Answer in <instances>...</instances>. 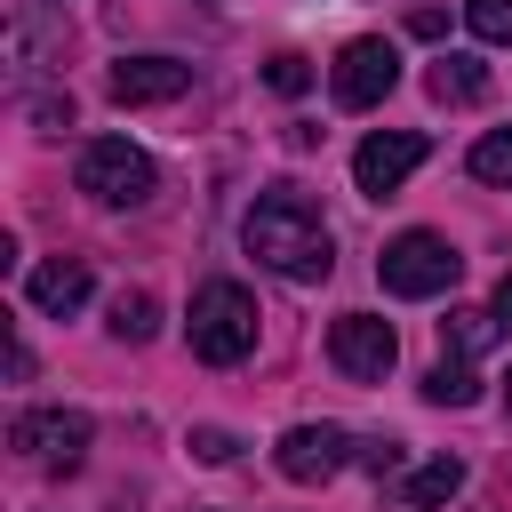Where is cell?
<instances>
[{
    "label": "cell",
    "instance_id": "cell-11",
    "mask_svg": "<svg viewBox=\"0 0 512 512\" xmlns=\"http://www.w3.org/2000/svg\"><path fill=\"white\" fill-rule=\"evenodd\" d=\"M88 288H96V272H88V256H48L32 280H24V296H32V312H80L88 304Z\"/></svg>",
    "mask_w": 512,
    "mask_h": 512
},
{
    "label": "cell",
    "instance_id": "cell-20",
    "mask_svg": "<svg viewBox=\"0 0 512 512\" xmlns=\"http://www.w3.org/2000/svg\"><path fill=\"white\" fill-rule=\"evenodd\" d=\"M232 448H240V440H232V432H216V424H200V432H192V456H200V464H232Z\"/></svg>",
    "mask_w": 512,
    "mask_h": 512
},
{
    "label": "cell",
    "instance_id": "cell-23",
    "mask_svg": "<svg viewBox=\"0 0 512 512\" xmlns=\"http://www.w3.org/2000/svg\"><path fill=\"white\" fill-rule=\"evenodd\" d=\"M32 120H40V128H56V120H72V96H40V104H32Z\"/></svg>",
    "mask_w": 512,
    "mask_h": 512
},
{
    "label": "cell",
    "instance_id": "cell-2",
    "mask_svg": "<svg viewBox=\"0 0 512 512\" xmlns=\"http://www.w3.org/2000/svg\"><path fill=\"white\" fill-rule=\"evenodd\" d=\"M184 336H192V352H200L208 368H232V360H248V352H256V296H248L240 280H208V288L192 296V320H184Z\"/></svg>",
    "mask_w": 512,
    "mask_h": 512
},
{
    "label": "cell",
    "instance_id": "cell-8",
    "mask_svg": "<svg viewBox=\"0 0 512 512\" xmlns=\"http://www.w3.org/2000/svg\"><path fill=\"white\" fill-rule=\"evenodd\" d=\"M424 152H432V144H424L416 128H376V136L352 152V184H360L368 200H384V192H400V184L424 168Z\"/></svg>",
    "mask_w": 512,
    "mask_h": 512
},
{
    "label": "cell",
    "instance_id": "cell-6",
    "mask_svg": "<svg viewBox=\"0 0 512 512\" xmlns=\"http://www.w3.org/2000/svg\"><path fill=\"white\" fill-rule=\"evenodd\" d=\"M88 416L80 408H24L16 424H8V448L16 456H32V464H48V472H72L80 456H88Z\"/></svg>",
    "mask_w": 512,
    "mask_h": 512
},
{
    "label": "cell",
    "instance_id": "cell-14",
    "mask_svg": "<svg viewBox=\"0 0 512 512\" xmlns=\"http://www.w3.org/2000/svg\"><path fill=\"white\" fill-rule=\"evenodd\" d=\"M496 336H504V320H496V312H472V304L440 320V344H448V360H480Z\"/></svg>",
    "mask_w": 512,
    "mask_h": 512
},
{
    "label": "cell",
    "instance_id": "cell-24",
    "mask_svg": "<svg viewBox=\"0 0 512 512\" xmlns=\"http://www.w3.org/2000/svg\"><path fill=\"white\" fill-rule=\"evenodd\" d=\"M488 312H496V320H504V328H512V272H504V280H496V304H488Z\"/></svg>",
    "mask_w": 512,
    "mask_h": 512
},
{
    "label": "cell",
    "instance_id": "cell-13",
    "mask_svg": "<svg viewBox=\"0 0 512 512\" xmlns=\"http://www.w3.org/2000/svg\"><path fill=\"white\" fill-rule=\"evenodd\" d=\"M456 488H464V464H456V456H432V464H416V472L400 480V504H408V512H432V504H448Z\"/></svg>",
    "mask_w": 512,
    "mask_h": 512
},
{
    "label": "cell",
    "instance_id": "cell-17",
    "mask_svg": "<svg viewBox=\"0 0 512 512\" xmlns=\"http://www.w3.org/2000/svg\"><path fill=\"white\" fill-rule=\"evenodd\" d=\"M464 168H472L480 184H504V192H512V128H488V136L472 144V160H464Z\"/></svg>",
    "mask_w": 512,
    "mask_h": 512
},
{
    "label": "cell",
    "instance_id": "cell-10",
    "mask_svg": "<svg viewBox=\"0 0 512 512\" xmlns=\"http://www.w3.org/2000/svg\"><path fill=\"white\" fill-rule=\"evenodd\" d=\"M104 88H112V104H176L192 88V64H176V56H120Z\"/></svg>",
    "mask_w": 512,
    "mask_h": 512
},
{
    "label": "cell",
    "instance_id": "cell-7",
    "mask_svg": "<svg viewBox=\"0 0 512 512\" xmlns=\"http://www.w3.org/2000/svg\"><path fill=\"white\" fill-rule=\"evenodd\" d=\"M328 360H336L352 384H384L392 360H400V336H392V320H376V312H344V320L328 328Z\"/></svg>",
    "mask_w": 512,
    "mask_h": 512
},
{
    "label": "cell",
    "instance_id": "cell-12",
    "mask_svg": "<svg viewBox=\"0 0 512 512\" xmlns=\"http://www.w3.org/2000/svg\"><path fill=\"white\" fill-rule=\"evenodd\" d=\"M424 88H432V104H480L488 96V64L480 56H440L424 72Z\"/></svg>",
    "mask_w": 512,
    "mask_h": 512
},
{
    "label": "cell",
    "instance_id": "cell-25",
    "mask_svg": "<svg viewBox=\"0 0 512 512\" xmlns=\"http://www.w3.org/2000/svg\"><path fill=\"white\" fill-rule=\"evenodd\" d=\"M504 400H512V376H504Z\"/></svg>",
    "mask_w": 512,
    "mask_h": 512
},
{
    "label": "cell",
    "instance_id": "cell-1",
    "mask_svg": "<svg viewBox=\"0 0 512 512\" xmlns=\"http://www.w3.org/2000/svg\"><path fill=\"white\" fill-rule=\"evenodd\" d=\"M240 240L280 280H328L336 272V240H328V224H320V208H312L304 184H264L248 200V216H240Z\"/></svg>",
    "mask_w": 512,
    "mask_h": 512
},
{
    "label": "cell",
    "instance_id": "cell-5",
    "mask_svg": "<svg viewBox=\"0 0 512 512\" xmlns=\"http://www.w3.org/2000/svg\"><path fill=\"white\" fill-rule=\"evenodd\" d=\"M328 88H336V104L344 112H368V104H384L392 88H400V48L392 40H344L336 48V64H328Z\"/></svg>",
    "mask_w": 512,
    "mask_h": 512
},
{
    "label": "cell",
    "instance_id": "cell-22",
    "mask_svg": "<svg viewBox=\"0 0 512 512\" xmlns=\"http://www.w3.org/2000/svg\"><path fill=\"white\" fill-rule=\"evenodd\" d=\"M408 32H416V40H440L448 16H440V8H408Z\"/></svg>",
    "mask_w": 512,
    "mask_h": 512
},
{
    "label": "cell",
    "instance_id": "cell-19",
    "mask_svg": "<svg viewBox=\"0 0 512 512\" xmlns=\"http://www.w3.org/2000/svg\"><path fill=\"white\" fill-rule=\"evenodd\" d=\"M264 88H272V96H304V88H312V64H304L296 48H280V56L264 64Z\"/></svg>",
    "mask_w": 512,
    "mask_h": 512
},
{
    "label": "cell",
    "instance_id": "cell-21",
    "mask_svg": "<svg viewBox=\"0 0 512 512\" xmlns=\"http://www.w3.org/2000/svg\"><path fill=\"white\" fill-rule=\"evenodd\" d=\"M360 464H368V472L384 480V472H400L408 456H400V440H368V448H360Z\"/></svg>",
    "mask_w": 512,
    "mask_h": 512
},
{
    "label": "cell",
    "instance_id": "cell-15",
    "mask_svg": "<svg viewBox=\"0 0 512 512\" xmlns=\"http://www.w3.org/2000/svg\"><path fill=\"white\" fill-rule=\"evenodd\" d=\"M152 328H160L152 288H120V296H112V336H120V344H152Z\"/></svg>",
    "mask_w": 512,
    "mask_h": 512
},
{
    "label": "cell",
    "instance_id": "cell-4",
    "mask_svg": "<svg viewBox=\"0 0 512 512\" xmlns=\"http://www.w3.org/2000/svg\"><path fill=\"white\" fill-rule=\"evenodd\" d=\"M456 272H464V256H456L440 232H400V240H384V256H376V280H384L392 296H440V288H456Z\"/></svg>",
    "mask_w": 512,
    "mask_h": 512
},
{
    "label": "cell",
    "instance_id": "cell-3",
    "mask_svg": "<svg viewBox=\"0 0 512 512\" xmlns=\"http://www.w3.org/2000/svg\"><path fill=\"white\" fill-rule=\"evenodd\" d=\"M152 160L128 144V136H88L80 144V192L88 200H104V208H136V200H152Z\"/></svg>",
    "mask_w": 512,
    "mask_h": 512
},
{
    "label": "cell",
    "instance_id": "cell-18",
    "mask_svg": "<svg viewBox=\"0 0 512 512\" xmlns=\"http://www.w3.org/2000/svg\"><path fill=\"white\" fill-rule=\"evenodd\" d=\"M464 24H472L488 48H512V0H464Z\"/></svg>",
    "mask_w": 512,
    "mask_h": 512
},
{
    "label": "cell",
    "instance_id": "cell-16",
    "mask_svg": "<svg viewBox=\"0 0 512 512\" xmlns=\"http://www.w3.org/2000/svg\"><path fill=\"white\" fill-rule=\"evenodd\" d=\"M424 400H432V408H472V400H480V376H472V360H440V368L424 376Z\"/></svg>",
    "mask_w": 512,
    "mask_h": 512
},
{
    "label": "cell",
    "instance_id": "cell-9",
    "mask_svg": "<svg viewBox=\"0 0 512 512\" xmlns=\"http://www.w3.org/2000/svg\"><path fill=\"white\" fill-rule=\"evenodd\" d=\"M272 464L288 472V480H336L344 464H352V432L344 424H288L280 432V448H272Z\"/></svg>",
    "mask_w": 512,
    "mask_h": 512
}]
</instances>
